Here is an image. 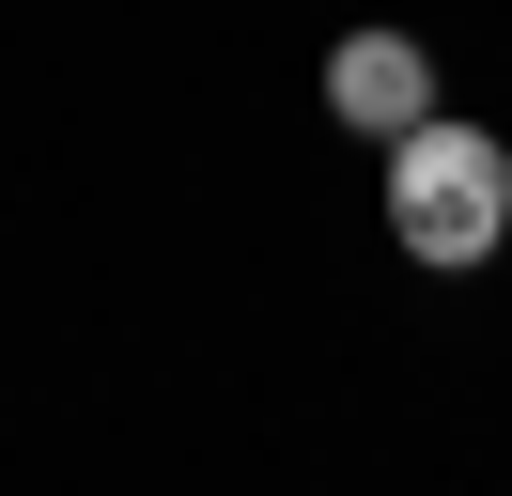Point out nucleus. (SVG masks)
I'll list each match as a JSON object with an SVG mask.
<instances>
[{"label":"nucleus","instance_id":"f03ea898","mask_svg":"<svg viewBox=\"0 0 512 496\" xmlns=\"http://www.w3.org/2000/svg\"><path fill=\"white\" fill-rule=\"evenodd\" d=\"M419 109H435V47H419V31H342V47H326V124L404 140Z\"/></svg>","mask_w":512,"mask_h":496},{"label":"nucleus","instance_id":"f257e3e1","mask_svg":"<svg viewBox=\"0 0 512 496\" xmlns=\"http://www.w3.org/2000/svg\"><path fill=\"white\" fill-rule=\"evenodd\" d=\"M388 248L435 264V279H481V264L512 248V140L419 109L404 140H388Z\"/></svg>","mask_w":512,"mask_h":496}]
</instances>
